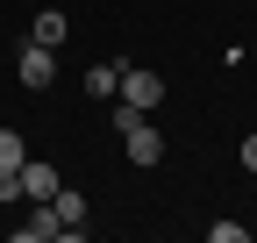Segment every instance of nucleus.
Returning <instances> with one entry per match:
<instances>
[{
	"label": "nucleus",
	"instance_id": "nucleus-13",
	"mask_svg": "<svg viewBox=\"0 0 257 243\" xmlns=\"http://www.w3.org/2000/svg\"><path fill=\"white\" fill-rule=\"evenodd\" d=\"M250 229H257V215H250Z\"/></svg>",
	"mask_w": 257,
	"mask_h": 243
},
{
	"label": "nucleus",
	"instance_id": "nucleus-2",
	"mask_svg": "<svg viewBox=\"0 0 257 243\" xmlns=\"http://www.w3.org/2000/svg\"><path fill=\"white\" fill-rule=\"evenodd\" d=\"M15 243H64V222L50 200H29V215L15 222Z\"/></svg>",
	"mask_w": 257,
	"mask_h": 243
},
{
	"label": "nucleus",
	"instance_id": "nucleus-11",
	"mask_svg": "<svg viewBox=\"0 0 257 243\" xmlns=\"http://www.w3.org/2000/svg\"><path fill=\"white\" fill-rule=\"evenodd\" d=\"M0 200H8V207L22 200V165H15V172H0Z\"/></svg>",
	"mask_w": 257,
	"mask_h": 243
},
{
	"label": "nucleus",
	"instance_id": "nucleus-10",
	"mask_svg": "<svg viewBox=\"0 0 257 243\" xmlns=\"http://www.w3.org/2000/svg\"><path fill=\"white\" fill-rule=\"evenodd\" d=\"M15 165H22V136H15V129H0V172H15Z\"/></svg>",
	"mask_w": 257,
	"mask_h": 243
},
{
	"label": "nucleus",
	"instance_id": "nucleus-8",
	"mask_svg": "<svg viewBox=\"0 0 257 243\" xmlns=\"http://www.w3.org/2000/svg\"><path fill=\"white\" fill-rule=\"evenodd\" d=\"M86 93H93V100H114V93H121V65H93V72H86Z\"/></svg>",
	"mask_w": 257,
	"mask_h": 243
},
{
	"label": "nucleus",
	"instance_id": "nucleus-6",
	"mask_svg": "<svg viewBox=\"0 0 257 243\" xmlns=\"http://www.w3.org/2000/svg\"><path fill=\"white\" fill-rule=\"evenodd\" d=\"M57 186H64L57 165H29V158H22V200H50Z\"/></svg>",
	"mask_w": 257,
	"mask_h": 243
},
{
	"label": "nucleus",
	"instance_id": "nucleus-1",
	"mask_svg": "<svg viewBox=\"0 0 257 243\" xmlns=\"http://www.w3.org/2000/svg\"><path fill=\"white\" fill-rule=\"evenodd\" d=\"M121 107H136V114H150V107H165V72H150V65H136V72H121V93H114Z\"/></svg>",
	"mask_w": 257,
	"mask_h": 243
},
{
	"label": "nucleus",
	"instance_id": "nucleus-3",
	"mask_svg": "<svg viewBox=\"0 0 257 243\" xmlns=\"http://www.w3.org/2000/svg\"><path fill=\"white\" fill-rule=\"evenodd\" d=\"M15 79L29 86V93H43V86L57 79V57H50V43H36V36H29V50L15 57Z\"/></svg>",
	"mask_w": 257,
	"mask_h": 243
},
{
	"label": "nucleus",
	"instance_id": "nucleus-4",
	"mask_svg": "<svg viewBox=\"0 0 257 243\" xmlns=\"http://www.w3.org/2000/svg\"><path fill=\"white\" fill-rule=\"evenodd\" d=\"M121 143H128V165H165V136L150 129V114H143V122H128Z\"/></svg>",
	"mask_w": 257,
	"mask_h": 243
},
{
	"label": "nucleus",
	"instance_id": "nucleus-5",
	"mask_svg": "<svg viewBox=\"0 0 257 243\" xmlns=\"http://www.w3.org/2000/svg\"><path fill=\"white\" fill-rule=\"evenodd\" d=\"M50 207H57V222H64V243H79V236H86V193H79V186H57Z\"/></svg>",
	"mask_w": 257,
	"mask_h": 243
},
{
	"label": "nucleus",
	"instance_id": "nucleus-7",
	"mask_svg": "<svg viewBox=\"0 0 257 243\" xmlns=\"http://www.w3.org/2000/svg\"><path fill=\"white\" fill-rule=\"evenodd\" d=\"M29 36H36V43H50V50H57V43H64V36H72V22H64V15H57V8H43V15H36V22H29Z\"/></svg>",
	"mask_w": 257,
	"mask_h": 243
},
{
	"label": "nucleus",
	"instance_id": "nucleus-12",
	"mask_svg": "<svg viewBox=\"0 0 257 243\" xmlns=\"http://www.w3.org/2000/svg\"><path fill=\"white\" fill-rule=\"evenodd\" d=\"M243 172H257V136H243Z\"/></svg>",
	"mask_w": 257,
	"mask_h": 243
},
{
	"label": "nucleus",
	"instance_id": "nucleus-9",
	"mask_svg": "<svg viewBox=\"0 0 257 243\" xmlns=\"http://www.w3.org/2000/svg\"><path fill=\"white\" fill-rule=\"evenodd\" d=\"M250 222H207V243H243Z\"/></svg>",
	"mask_w": 257,
	"mask_h": 243
}]
</instances>
